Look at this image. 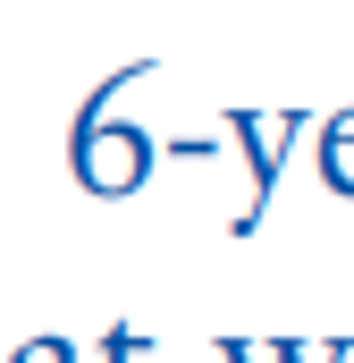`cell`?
<instances>
[{"instance_id":"cell-1","label":"cell","mask_w":354,"mask_h":363,"mask_svg":"<svg viewBox=\"0 0 354 363\" xmlns=\"http://www.w3.org/2000/svg\"><path fill=\"white\" fill-rule=\"evenodd\" d=\"M152 77V60H127V68H110L101 85H93V101L76 110V127H68V169H76V186L85 194H135V186L152 178V135L135 127V118H110V101L127 85H144Z\"/></svg>"},{"instance_id":"cell-2","label":"cell","mask_w":354,"mask_h":363,"mask_svg":"<svg viewBox=\"0 0 354 363\" xmlns=\"http://www.w3.org/2000/svg\"><path fill=\"white\" fill-rule=\"evenodd\" d=\"M219 127L245 144V169H253V194H245V211L228 220V237H253L262 211H270V186L287 169V144L304 135V110H219Z\"/></svg>"},{"instance_id":"cell-3","label":"cell","mask_w":354,"mask_h":363,"mask_svg":"<svg viewBox=\"0 0 354 363\" xmlns=\"http://www.w3.org/2000/svg\"><path fill=\"white\" fill-rule=\"evenodd\" d=\"M321 178H329V194H354V110L321 127Z\"/></svg>"},{"instance_id":"cell-4","label":"cell","mask_w":354,"mask_h":363,"mask_svg":"<svg viewBox=\"0 0 354 363\" xmlns=\"http://www.w3.org/2000/svg\"><path fill=\"white\" fill-rule=\"evenodd\" d=\"M278 347H287V363H354L346 338H278Z\"/></svg>"},{"instance_id":"cell-5","label":"cell","mask_w":354,"mask_h":363,"mask_svg":"<svg viewBox=\"0 0 354 363\" xmlns=\"http://www.w3.org/2000/svg\"><path fill=\"white\" fill-rule=\"evenodd\" d=\"M144 355H152V338H144V330H127V321L101 338V363H144Z\"/></svg>"},{"instance_id":"cell-6","label":"cell","mask_w":354,"mask_h":363,"mask_svg":"<svg viewBox=\"0 0 354 363\" xmlns=\"http://www.w3.org/2000/svg\"><path fill=\"white\" fill-rule=\"evenodd\" d=\"M8 363H76V347H68V338H25Z\"/></svg>"},{"instance_id":"cell-7","label":"cell","mask_w":354,"mask_h":363,"mask_svg":"<svg viewBox=\"0 0 354 363\" xmlns=\"http://www.w3.org/2000/svg\"><path fill=\"white\" fill-rule=\"evenodd\" d=\"M219 363H287V347H245V338H219Z\"/></svg>"},{"instance_id":"cell-8","label":"cell","mask_w":354,"mask_h":363,"mask_svg":"<svg viewBox=\"0 0 354 363\" xmlns=\"http://www.w3.org/2000/svg\"><path fill=\"white\" fill-rule=\"evenodd\" d=\"M0 363H8V355H0Z\"/></svg>"}]
</instances>
